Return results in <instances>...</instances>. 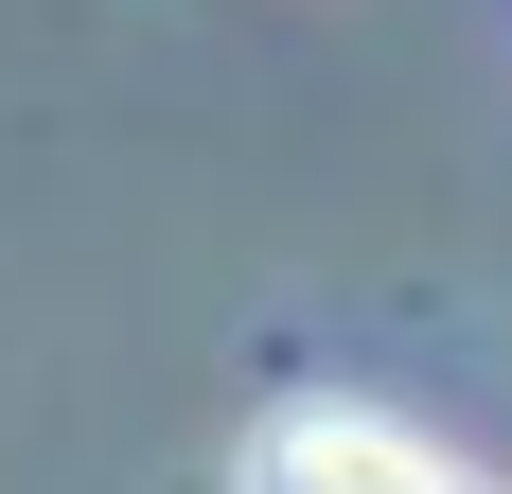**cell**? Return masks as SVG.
<instances>
[{
    "label": "cell",
    "instance_id": "obj_1",
    "mask_svg": "<svg viewBox=\"0 0 512 494\" xmlns=\"http://www.w3.org/2000/svg\"><path fill=\"white\" fill-rule=\"evenodd\" d=\"M248 494H477V477L424 459L407 424H371V406H283L248 442Z\"/></svg>",
    "mask_w": 512,
    "mask_h": 494
}]
</instances>
